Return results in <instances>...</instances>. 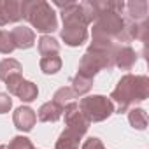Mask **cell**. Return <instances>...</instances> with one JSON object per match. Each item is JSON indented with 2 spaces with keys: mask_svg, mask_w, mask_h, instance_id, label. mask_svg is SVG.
<instances>
[{
  "mask_svg": "<svg viewBox=\"0 0 149 149\" xmlns=\"http://www.w3.org/2000/svg\"><path fill=\"white\" fill-rule=\"evenodd\" d=\"M0 149H7V146H0Z\"/></svg>",
  "mask_w": 149,
  "mask_h": 149,
  "instance_id": "23",
  "label": "cell"
},
{
  "mask_svg": "<svg viewBox=\"0 0 149 149\" xmlns=\"http://www.w3.org/2000/svg\"><path fill=\"white\" fill-rule=\"evenodd\" d=\"M72 98H76V95H74V91L68 88V86H63V88H60L56 93H54V97H53V102H56L58 105H61V107H65L68 102H72Z\"/></svg>",
  "mask_w": 149,
  "mask_h": 149,
  "instance_id": "18",
  "label": "cell"
},
{
  "mask_svg": "<svg viewBox=\"0 0 149 149\" xmlns=\"http://www.w3.org/2000/svg\"><path fill=\"white\" fill-rule=\"evenodd\" d=\"M81 149H105V147H104V144H102L100 139L90 137V139H86V140L83 142V147H81Z\"/></svg>",
  "mask_w": 149,
  "mask_h": 149,
  "instance_id": "21",
  "label": "cell"
},
{
  "mask_svg": "<svg viewBox=\"0 0 149 149\" xmlns=\"http://www.w3.org/2000/svg\"><path fill=\"white\" fill-rule=\"evenodd\" d=\"M11 37L16 49H28L35 44V33L28 26H16L11 30Z\"/></svg>",
  "mask_w": 149,
  "mask_h": 149,
  "instance_id": "9",
  "label": "cell"
},
{
  "mask_svg": "<svg viewBox=\"0 0 149 149\" xmlns=\"http://www.w3.org/2000/svg\"><path fill=\"white\" fill-rule=\"evenodd\" d=\"M7 149H35V147H33V144H32L30 139H26L23 135H18V137H14L9 142Z\"/></svg>",
  "mask_w": 149,
  "mask_h": 149,
  "instance_id": "20",
  "label": "cell"
},
{
  "mask_svg": "<svg viewBox=\"0 0 149 149\" xmlns=\"http://www.w3.org/2000/svg\"><path fill=\"white\" fill-rule=\"evenodd\" d=\"M149 97V77L147 76H133L126 74L118 83V86L111 93V102L118 104V112H126L133 104L144 102Z\"/></svg>",
  "mask_w": 149,
  "mask_h": 149,
  "instance_id": "2",
  "label": "cell"
},
{
  "mask_svg": "<svg viewBox=\"0 0 149 149\" xmlns=\"http://www.w3.org/2000/svg\"><path fill=\"white\" fill-rule=\"evenodd\" d=\"M13 121H14V126L18 130L30 132L37 123V114L30 107H18L14 111V114H13Z\"/></svg>",
  "mask_w": 149,
  "mask_h": 149,
  "instance_id": "7",
  "label": "cell"
},
{
  "mask_svg": "<svg viewBox=\"0 0 149 149\" xmlns=\"http://www.w3.org/2000/svg\"><path fill=\"white\" fill-rule=\"evenodd\" d=\"M125 9L128 11V18L133 23H140L147 19V2L146 0H132V2L125 4Z\"/></svg>",
  "mask_w": 149,
  "mask_h": 149,
  "instance_id": "11",
  "label": "cell"
},
{
  "mask_svg": "<svg viewBox=\"0 0 149 149\" xmlns=\"http://www.w3.org/2000/svg\"><path fill=\"white\" fill-rule=\"evenodd\" d=\"M128 121H130V125H132L133 128H137V130H146V126H147V114H146L144 109L133 107V109H130V112H128Z\"/></svg>",
  "mask_w": 149,
  "mask_h": 149,
  "instance_id": "16",
  "label": "cell"
},
{
  "mask_svg": "<svg viewBox=\"0 0 149 149\" xmlns=\"http://www.w3.org/2000/svg\"><path fill=\"white\" fill-rule=\"evenodd\" d=\"M23 19V2L19 0H0V26L18 23Z\"/></svg>",
  "mask_w": 149,
  "mask_h": 149,
  "instance_id": "6",
  "label": "cell"
},
{
  "mask_svg": "<svg viewBox=\"0 0 149 149\" xmlns=\"http://www.w3.org/2000/svg\"><path fill=\"white\" fill-rule=\"evenodd\" d=\"M56 7L61 9V19H63V28H61V39L65 40L67 46L77 47L88 39V19L84 16V11L81 4L76 2H54Z\"/></svg>",
  "mask_w": 149,
  "mask_h": 149,
  "instance_id": "1",
  "label": "cell"
},
{
  "mask_svg": "<svg viewBox=\"0 0 149 149\" xmlns=\"http://www.w3.org/2000/svg\"><path fill=\"white\" fill-rule=\"evenodd\" d=\"M91 86H93V79L76 74V77L72 79V86H70V90L74 91V95H76V97H81V95H86V93L91 90Z\"/></svg>",
  "mask_w": 149,
  "mask_h": 149,
  "instance_id": "15",
  "label": "cell"
},
{
  "mask_svg": "<svg viewBox=\"0 0 149 149\" xmlns=\"http://www.w3.org/2000/svg\"><path fill=\"white\" fill-rule=\"evenodd\" d=\"M14 49H16V47H14L11 32L0 30V53H2V54H9V53H13Z\"/></svg>",
  "mask_w": 149,
  "mask_h": 149,
  "instance_id": "19",
  "label": "cell"
},
{
  "mask_svg": "<svg viewBox=\"0 0 149 149\" xmlns=\"http://www.w3.org/2000/svg\"><path fill=\"white\" fill-rule=\"evenodd\" d=\"M21 63L14 58H6L0 61V81H7L9 77L16 76V74H21Z\"/></svg>",
  "mask_w": 149,
  "mask_h": 149,
  "instance_id": "13",
  "label": "cell"
},
{
  "mask_svg": "<svg viewBox=\"0 0 149 149\" xmlns=\"http://www.w3.org/2000/svg\"><path fill=\"white\" fill-rule=\"evenodd\" d=\"M13 95H16L21 102H33V100L37 98V95H39V88H37L32 81H25V79H23Z\"/></svg>",
  "mask_w": 149,
  "mask_h": 149,
  "instance_id": "12",
  "label": "cell"
},
{
  "mask_svg": "<svg viewBox=\"0 0 149 149\" xmlns=\"http://www.w3.org/2000/svg\"><path fill=\"white\" fill-rule=\"evenodd\" d=\"M63 118L67 128L56 140V149H79V142L90 128V121L79 109L77 102H68L63 107Z\"/></svg>",
  "mask_w": 149,
  "mask_h": 149,
  "instance_id": "3",
  "label": "cell"
},
{
  "mask_svg": "<svg viewBox=\"0 0 149 149\" xmlns=\"http://www.w3.org/2000/svg\"><path fill=\"white\" fill-rule=\"evenodd\" d=\"M61 116H63V107L58 105L53 100L42 104L40 109L37 111V119L42 121V123H56Z\"/></svg>",
  "mask_w": 149,
  "mask_h": 149,
  "instance_id": "10",
  "label": "cell"
},
{
  "mask_svg": "<svg viewBox=\"0 0 149 149\" xmlns=\"http://www.w3.org/2000/svg\"><path fill=\"white\" fill-rule=\"evenodd\" d=\"M11 107H13V100H11V97L6 95V93H0V114L9 112Z\"/></svg>",
  "mask_w": 149,
  "mask_h": 149,
  "instance_id": "22",
  "label": "cell"
},
{
  "mask_svg": "<svg viewBox=\"0 0 149 149\" xmlns=\"http://www.w3.org/2000/svg\"><path fill=\"white\" fill-rule=\"evenodd\" d=\"M23 19H26L40 33H53L58 28L56 13L44 0L23 2Z\"/></svg>",
  "mask_w": 149,
  "mask_h": 149,
  "instance_id": "4",
  "label": "cell"
},
{
  "mask_svg": "<svg viewBox=\"0 0 149 149\" xmlns=\"http://www.w3.org/2000/svg\"><path fill=\"white\" fill-rule=\"evenodd\" d=\"M39 53L42 56H53L60 53V44L56 39H53L51 35H42L39 39Z\"/></svg>",
  "mask_w": 149,
  "mask_h": 149,
  "instance_id": "14",
  "label": "cell"
},
{
  "mask_svg": "<svg viewBox=\"0 0 149 149\" xmlns=\"http://www.w3.org/2000/svg\"><path fill=\"white\" fill-rule=\"evenodd\" d=\"M60 68H61V58L58 54L40 58V70L44 74H56Z\"/></svg>",
  "mask_w": 149,
  "mask_h": 149,
  "instance_id": "17",
  "label": "cell"
},
{
  "mask_svg": "<svg viewBox=\"0 0 149 149\" xmlns=\"http://www.w3.org/2000/svg\"><path fill=\"white\" fill-rule=\"evenodd\" d=\"M79 109L90 123H100L114 112V104L104 95H91L81 98Z\"/></svg>",
  "mask_w": 149,
  "mask_h": 149,
  "instance_id": "5",
  "label": "cell"
},
{
  "mask_svg": "<svg viewBox=\"0 0 149 149\" xmlns=\"http://www.w3.org/2000/svg\"><path fill=\"white\" fill-rule=\"evenodd\" d=\"M137 61V53L128 44H119L114 53V67H119L121 70H130Z\"/></svg>",
  "mask_w": 149,
  "mask_h": 149,
  "instance_id": "8",
  "label": "cell"
}]
</instances>
